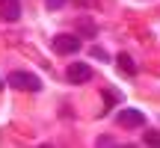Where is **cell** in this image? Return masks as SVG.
<instances>
[{
  "label": "cell",
  "instance_id": "4",
  "mask_svg": "<svg viewBox=\"0 0 160 148\" xmlns=\"http://www.w3.org/2000/svg\"><path fill=\"white\" fill-rule=\"evenodd\" d=\"M65 77H68V83H89L92 71H89L86 62H71L68 68H65Z\"/></svg>",
  "mask_w": 160,
  "mask_h": 148
},
{
  "label": "cell",
  "instance_id": "9",
  "mask_svg": "<svg viewBox=\"0 0 160 148\" xmlns=\"http://www.w3.org/2000/svg\"><path fill=\"white\" fill-rule=\"evenodd\" d=\"M89 53H92L95 59H101V62H110V53L104 51V47H89Z\"/></svg>",
  "mask_w": 160,
  "mask_h": 148
},
{
  "label": "cell",
  "instance_id": "5",
  "mask_svg": "<svg viewBox=\"0 0 160 148\" xmlns=\"http://www.w3.org/2000/svg\"><path fill=\"white\" fill-rule=\"evenodd\" d=\"M0 18L3 21H18L21 18V0H0Z\"/></svg>",
  "mask_w": 160,
  "mask_h": 148
},
{
  "label": "cell",
  "instance_id": "8",
  "mask_svg": "<svg viewBox=\"0 0 160 148\" xmlns=\"http://www.w3.org/2000/svg\"><path fill=\"white\" fill-rule=\"evenodd\" d=\"M104 101L107 104H122V95L116 89H104Z\"/></svg>",
  "mask_w": 160,
  "mask_h": 148
},
{
  "label": "cell",
  "instance_id": "7",
  "mask_svg": "<svg viewBox=\"0 0 160 148\" xmlns=\"http://www.w3.org/2000/svg\"><path fill=\"white\" fill-rule=\"evenodd\" d=\"M142 142L145 145H160V131H145L142 133Z\"/></svg>",
  "mask_w": 160,
  "mask_h": 148
},
{
  "label": "cell",
  "instance_id": "3",
  "mask_svg": "<svg viewBox=\"0 0 160 148\" xmlns=\"http://www.w3.org/2000/svg\"><path fill=\"white\" fill-rule=\"evenodd\" d=\"M53 51L57 53H77L80 51V39L77 36H68V33L53 36Z\"/></svg>",
  "mask_w": 160,
  "mask_h": 148
},
{
  "label": "cell",
  "instance_id": "13",
  "mask_svg": "<svg viewBox=\"0 0 160 148\" xmlns=\"http://www.w3.org/2000/svg\"><path fill=\"white\" fill-rule=\"evenodd\" d=\"M3 86H6V83H3V80H0V89H3Z\"/></svg>",
  "mask_w": 160,
  "mask_h": 148
},
{
  "label": "cell",
  "instance_id": "10",
  "mask_svg": "<svg viewBox=\"0 0 160 148\" xmlns=\"http://www.w3.org/2000/svg\"><path fill=\"white\" fill-rule=\"evenodd\" d=\"M77 27L83 30V33H95V24H92L89 18H80V21H77Z\"/></svg>",
  "mask_w": 160,
  "mask_h": 148
},
{
  "label": "cell",
  "instance_id": "1",
  "mask_svg": "<svg viewBox=\"0 0 160 148\" xmlns=\"http://www.w3.org/2000/svg\"><path fill=\"white\" fill-rule=\"evenodd\" d=\"M6 83H9L12 89H18V92H39L42 89V80L36 77V74H30V71H12Z\"/></svg>",
  "mask_w": 160,
  "mask_h": 148
},
{
  "label": "cell",
  "instance_id": "12",
  "mask_svg": "<svg viewBox=\"0 0 160 148\" xmlns=\"http://www.w3.org/2000/svg\"><path fill=\"white\" fill-rule=\"evenodd\" d=\"M77 6H92V0H74Z\"/></svg>",
  "mask_w": 160,
  "mask_h": 148
},
{
  "label": "cell",
  "instance_id": "2",
  "mask_svg": "<svg viewBox=\"0 0 160 148\" xmlns=\"http://www.w3.org/2000/svg\"><path fill=\"white\" fill-rule=\"evenodd\" d=\"M116 121L122 127H139V125H145V113L142 110H133V107H125V110L116 113Z\"/></svg>",
  "mask_w": 160,
  "mask_h": 148
},
{
  "label": "cell",
  "instance_id": "6",
  "mask_svg": "<svg viewBox=\"0 0 160 148\" xmlns=\"http://www.w3.org/2000/svg\"><path fill=\"white\" fill-rule=\"evenodd\" d=\"M116 65H119V71L125 74V77H133V74H137V62H133L131 53H119V57H116Z\"/></svg>",
  "mask_w": 160,
  "mask_h": 148
},
{
  "label": "cell",
  "instance_id": "11",
  "mask_svg": "<svg viewBox=\"0 0 160 148\" xmlns=\"http://www.w3.org/2000/svg\"><path fill=\"white\" fill-rule=\"evenodd\" d=\"M45 3H48V9H62L65 0H45Z\"/></svg>",
  "mask_w": 160,
  "mask_h": 148
}]
</instances>
